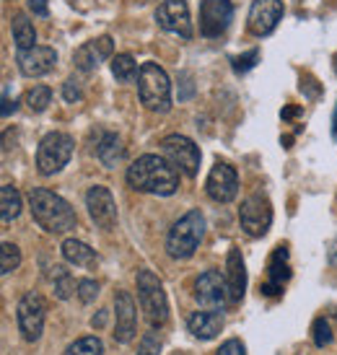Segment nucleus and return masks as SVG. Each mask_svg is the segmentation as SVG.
<instances>
[{
  "instance_id": "nucleus-1",
  "label": "nucleus",
  "mask_w": 337,
  "mask_h": 355,
  "mask_svg": "<svg viewBox=\"0 0 337 355\" xmlns=\"http://www.w3.org/2000/svg\"><path fill=\"white\" fill-rule=\"evenodd\" d=\"M128 187L135 192L156 195V198H171L179 189V171L166 156L146 153L128 166Z\"/></svg>"
},
{
  "instance_id": "nucleus-2",
  "label": "nucleus",
  "mask_w": 337,
  "mask_h": 355,
  "mask_svg": "<svg viewBox=\"0 0 337 355\" xmlns=\"http://www.w3.org/2000/svg\"><path fill=\"white\" fill-rule=\"evenodd\" d=\"M29 210L31 218L47 234H65V231L76 228V223H78L76 210L70 207L68 200H62L58 192L44 187H34L29 192Z\"/></svg>"
},
{
  "instance_id": "nucleus-3",
  "label": "nucleus",
  "mask_w": 337,
  "mask_h": 355,
  "mask_svg": "<svg viewBox=\"0 0 337 355\" xmlns=\"http://www.w3.org/2000/svg\"><path fill=\"white\" fill-rule=\"evenodd\" d=\"M138 94L140 104L156 112V114H166L171 109V80H168L166 70L159 62H143L138 73Z\"/></svg>"
},
{
  "instance_id": "nucleus-4",
  "label": "nucleus",
  "mask_w": 337,
  "mask_h": 355,
  "mask_svg": "<svg viewBox=\"0 0 337 355\" xmlns=\"http://www.w3.org/2000/svg\"><path fill=\"white\" fill-rule=\"evenodd\" d=\"M202 236H205V218H202L200 210H189L168 228L166 254L171 259H189L198 252Z\"/></svg>"
},
{
  "instance_id": "nucleus-5",
  "label": "nucleus",
  "mask_w": 337,
  "mask_h": 355,
  "mask_svg": "<svg viewBox=\"0 0 337 355\" xmlns=\"http://www.w3.org/2000/svg\"><path fill=\"white\" fill-rule=\"evenodd\" d=\"M135 283H138L140 309H143V316H146V322L150 324V329L164 327L168 319V301H166V293H164L161 280L153 275L150 270H138Z\"/></svg>"
},
{
  "instance_id": "nucleus-6",
  "label": "nucleus",
  "mask_w": 337,
  "mask_h": 355,
  "mask_svg": "<svg viewBox=\"0 0 337 355\" xmlns=\"http://www.w3.org/2000/svg\"><path fill=\"white\" fill-rule=\"evenodd\" d=\"M76 143L68 132H47L37 148V168L42 177H55L68 166Z\"/></svg>"
},
{
  "instance_id": "nucleus-7",
  "label": "nucleus",
  "mask_w": 337,
  "mask_h": 355,
  "mask_svg": "<svg viewBox=\"0 0 337 355\" xmlns=\"http://www.w3.org/2000/svg\"><path fill=\"white\" fill-rule=\"evenodd\" d=\"M44 319H47V301L37 291H29L16 306V322H19L21 337L26 343H37L44 332Z\"/></svg>"
},
{
  "instance_id": "nucleus-8",
  "label": "nucleus",
  "mask_w": 337,
  "mask_h": 355,
  "mask_svg": "<svg viewBox=\"0 0 337 355\" xmlns=\"http://www.w3.org/2000/svg\"><path fill=\"white\" fill-rule=\"evenodd\" d=\"M239 223L244 228V234L252 239L265 236L273 226V205H270L268 195L262 192H254L249 195L241 207H239Z\"/></svg>"
},
{
  "instance_id": "nucleus-9",
  "label": "nucleus",
  "mask_w": 337,
  "mask_h": 355,
  "mask_svg": "<svg viewBox=\"0 0 337 355\" xmlns=\"http://www.w3.org/2000/svg\"><path fill=\"white\" fill-rule=\"evenodd\" d=\"M161 153H164L177 168H182L187 177H198L202 153H200V148L189 138L179 135V132L166 135V138L161 140Z\"/></svg>"
},
{
  "instance_id": "nucleus-10",
  "label": "nucleus",
  "mask_w": 337,
  "mask_h": 355,
  "mask_svg": "<svg viewBox=\"0 0 337 355\" xmlns=\"http://www.w3.org/2000/svg\"><path fill=\"white\" fill-rule=\"evenodd\" d=\"M195 298L200 306H205L210 311H223L226 306H231L226 275H221L218 270H205L195 280Z\"/></svg>"
},
{
  "instance_id": "nucleus-11",
  "label": "nucleus",
  "mask_w": 337,
  "mask_h": 355,
  "mask_svg": "<svg viewBox=\"0 0 337 355\" xmlns=\"http://www.w3.org/2000/svg\"><path fill=\"white\" fill-rule=\"evenodd\" d=\"M205 192L213 202H231L239 195V174L226 161H216L205 179Z\"/></svg>"
},
{
  "instance_id": "nucleus-12",
  "label": "nucleus",
  "mask_w": 337,
  "mask_h": 355,
  "mask_svg": "<svg viewBox=\"0 0 337 355\" xmlns=\"http://www.w3.org/2000/svg\"><path fill=\"white\" fill-rule=\"evenodd\" d=\"M234 19V3L231 0H202L200 6V34L216 40L228 29Z\"/></svg>"
},
{
  "instance_id": "nucleus-13",
  "label": "nucleus",
  "mask_w": 337,
  "mask_h": 355,
  "mask_svg": "<svg viewBox=\"0 0 337 355\" xmlns=\"http://www.w3.org/2000/svg\"><path fill=\"white\" fill-rule=\"evenodd\" d=\"M156 24L168 34L189 40L192 37V21H189L187 0H164L156 8Z\"/></svg>"
},
{
  "instance_id": "nucleus-14",
  "label": "nucleus",
  "mask_w": 337,
  "mask_h": 355,
  "mask_svg": "<svg viewBox=\"0 0 337 355\" xmlns=\"http://www.w3.org/2000/svg\"><path fill=\"white\" fill-rule=\"evenodd\" d=\"M86 207H89L91 220L104 231H112L117 226V202L112 198V192L104 184H94L86 192Z\"/></svg>"
},
{
  "instance_id": "nucleus-15",
  "label": "nucleus",
  "mask_w": 337,
  "mask_h": 355,
  "mask_svg": "<svg viewBox=\"0 0 337 355\" xmlns=\"http://www.w3.org/2000/svg\"><path fill=\"white\" fill-rule=\"evenodd\" d=\"M138 329V306L128 291H117L114 296V343L128 345Z\"/></svg>"
},
{
  "instance_id": "nucleus-16",
  "label": "nucleus",
  "mask_w": 337,
  "mask_h": 355,
  "mask_svg": "<svg viewBox=\"0 0 337 355\" xmlns=\"http://www.w3.org/2000/svg\"><path fill=\"white\" fill-rule=\"evenodd\" d=\"M283 19V0H254L249 8L247 26L254 37H268Z\"/></svg>"
},
{
  "instance_id": "nucleus-17",
  "label": "nucleus",
  "mask_w": 337,
  "mask_h": 355,
  "mask_svg": "<svg viewBox=\"0 0 337 355\" xmlns=\"http://www.w3.org/2000/svg\"><path fill=\"white\" fill-rule=\"evenodd\" d=\"M16 62H19V70L26 78H42V76H47L55 68L58 52L52 50V47L37 44V47H29V50H19Z\"/></svg>"
},
{
  "instance_id": "nucleus-18",
  "label": "nucleus",
  "mask_w": 337,
  "mask_h": 355,
  "mask_svg": "<svg viewBox=\"0 0 337 355\" xmlns=\"http://www.w3.org/2000/svg\"><path fill=\"white\" fill-rule=\"evenodd\" d=\"M112 52H114L112 37H99V40H91L86 44H80L78 50H76V55H73V62L83 73H94V70H99V65L104 60L112 58Z\"/></svg>"
},
{
  "instance_id": "nucleus-19",
  "label": "nucleus",
  "mask_w": 337,
  "mask_h": 355,
  "mask_svg": "<svg viewBox=\"0 0 337 355\" xmlns=\"http://www.w3.org/2000/svg\"><path fill=\"white\" fill-rule=\"evenodd\" d=\"M226 283H228V298H231V306H236L241 298H244V291H247V267H244V257L236 247L228 249L226 257Z\"/></svg>"
},
{
  "instance_id": "nucleus-20",
  "label": "nucleus",
  "mask_w": 337,
  "mask_h": 355,
  "mask_svg": "<svg viewBox=\"0 0 337 355\" xmlns=\"http://www.w3.org/2000/svg\"><path fill=\"white\" fill-rule=\"evenodd\" d=\"M291 280V265H288V247H275L273 257L268 262V283L262 286V293L265 296H278L283 286Z\"/></svg>"
},
{
  "instance_id": "nucleus-21",
  "label": "nucleus",
  "mask_w": 337,
  "mask_h": 355,
  "mask_svg": "<svg viewBox=\"0 0 337 355\" xmlns=\"http://www.w3.org/2000/svg\"><path fill=\"white\" fill-rule=\"evenodd\" d=\"M187 329L192 335L198 337V340H213V337H218V332L223 329V316L218 311H195V314H189L187 319Z\"/></svg>"
},
{
  "instance_id": "nucleus-22",
  "label": "nucleus",
  "mask_w": 337,
  "mask_h": 355,
  "mask_svg": "<svg viewBox=\"0 0 337 355\" xmlns=\"http://www.w3.org/2000/svg\"><path fill=\"white\" fill-rule=\"evenodd\" d=\"M60 252H62V259L73 267H94L96 262H99L96 252H94L89 244L78 241V239H65Z\"/></svg>"
},
{
  "instance_id": "nucleus-23",
  "label": "nucleus",
  "mask_w": 337,
  "mask_h": 355,
  "mask_svg": "<svg viewBox=\"0 0 337 355\" xmlns=\"http://www.w3.org/2000/svg\"><path fill=\"white\" fill-rule=\"evenodd\" d=\"M96 156H99L101 166L114 168L125 158V146H122V138L114 135V132H104V138L99 140L96 146Z\"/></svg>"
},
{
  "instance_id": "nucleus-24",
  "label": "nucleus",
  "mask_w": 337,
  "mask_h": 355,
  "mask_svg": "<svg viewBox=\"0 0 337 355\" xmlns=\"http://www.w3.org/2000/svg\"><path fill=\"white\" fill-rule=\"evenodd\" d=\"M21 207H24V200H21L19 189L3 184L0 187V220H3V226H10L21 216Z\"/></svg>"
},
{
  "instance_id": "nucleus-25",
  "label": "nucleus",
  "mask_w": 337,
  "mask_h": 355,
  "mask_svg": "<svg viewBox=\"0 0 337 355\" xmlns=\"http://www.w3.org/2000/svg\"><path fill=\"white\" fill-rule=\"evenodd\" d=\"M10 31H13V42H16L19 50L37 47V31H34V24L29 21V16L16 13V16L10 19Z\"/></svg>"
},
{
  "instance_id": "nucleus-26",
  "label": "nucleus",
  "mask_w": 337,
  "mask_h": 355,
  "mask_svg": "<svg viewBox=\"0 0 337 355\" xmlns=\"http://www.w3.org/2000/svg\"><path fill=\"white\" fill-rule=\"evenodd\" d=\"M138 62L132 55H117V58H112V76L119 80V83H130V80L138 78Z\"/></svg>"
},
{
  "instance_id": "nucleus-27",
  "label": "nucleus",
  "mask_w": 337,
  "mask_h": 355,
  "mask_svg": "<svg viewBox=\"0 0 337 355\" xmlns=\"http://www.w3.org/2000/svg\"><path fill=\"white\" fill-rule=\"evenodd\" d=\"M52 288H55V296L60 301H68L73 296V291H78V286L73 283V277L65 267H55V272H52Z\"/></svg>"
},
{
  "instance_id": "nucleus-28",
  "label": "nucleus",
  "mask_w": 337,
  "mask_h": 355,
  "mask_svg": "<svg viewBox=\"0 0 337 355\" xmlns=\"http://www.w3.org/2000/svg\"><path fill=\"white\" fill-rule=\"evenodd\" d=\"M65 355H104V343L96 335L78 337L76 343H70Z\"/></svg>"
},
{
  "instance_id": "nucleus-29",
  "label": "nucleus",
  "mask_w": 337,
  "mask_h": 355,
  "mask_svg": "<svg viewBox=\"0 0 337 355\" xmlns=\"http://www.w3.org/2000/svg\"><path fill=\"white\" fill-rule=\"evenodd\" d=\"M19 267H21V249L16 244H10V241H3V247H0V272L10 275Z\"/></svg>"
},
{
  "instance_id": "nucleus-30",
  "label": "nucleus",
  "mask_w": 337,
  "mask_h": 355,
  "mask_svg": "<svg viewBox=\"0 0 337 355\" xmlns=\"http://www.w3.org/2000/svg\"><path fill=\"white\" fill-rule=\"evenodd\" d=\"M52 104V89L50 86H34V89L26 91V107L31 112H44V109Z\"/></svg>"
},
{
  "instance_id": "nucleus-31",
  "label": "nucleus",
  "mask_w": 337,
  "mask_h": 355,
  "mask_svg": "<svg viewBox=\"0 0 337 355\" xmlns=\"http://www.w3.org/2000/svg\"><path fill=\"white\" fill-rule=\"evenodd\" d=\"M76 296L80 298V304H94L96 296H99V283H96V280H91V277H83V280H78V291H76Z\"/></svg>"
},
{
  "instance_id": "nucleus-32",
  "label": "nucleus",
  "mask_w": 337,
  "mask_h": 355,
  "mask_svg": "<svg viewBox=\"0 0 337 355\" xmlns=\"http://www.w3.org/2000/svg\"><path fill=\"white\" fill-rule=\"evenodd\" d=\"M311 332H314V345L317 347H327L332 343V329H329L327 319H317L314 327H311Z\"/></svg>"
},
{
  "instance_id": "nucleus-33",
  "label": "nucleus",
  "mask_w": 337,
  "mask_h": 355,
  "mask_svg": "<svg viewBox=\"0 0 337 355\" xmlns=\"http://www.w3.org/2000/svg\"><path fill=\"white\" fill-rule=\"evenodd\" d=\"M161 353V337L159 332L153 329V332H146L143 340H140L138 345V355H159Z\"/></svg>"
},
{
  "instance_id": "nucleus-34",
  "label": "nucleus",
  "mask_w": 337,
  "mask_h": 355,
  "mask_svg": "<svg viewBox=\"0 0 337 355\" xmlns=\"http://www.w3.org/2000/svg\"><path fill=\"white\" fill-rule=\"evenodd\" d=\"M257 60H259V50H249L247 55H239V58L231 60L234 62V73H247V70H252L257 65Z\"/></svg>"
},
{
  "instance_id": "nucleus-35",
  "label": "nucleus",
  "mask_w": 337,
  "mask_h": 355,
  "mask_svg": "<svg viewBox=\"0 0 337 355\" xmlns=\"http://www.w3.org/2000/svg\"><path fill=\"white\" fill-rule=\"evenodd\" d=\"M62 99L70 101V104H76V101L83 99V91H80V83L76 78H68L62 83Z\"/></svg>"
},
{
  "instance_id": "nucleus-36",
  "label": "nucleus",
  "mask_w": 337,
  "mask_h": 355,
  "mask_svg": "<svg viewBox=\"0 0 337 355\" xmlns=\"http://www.w3.org/2000/svg\"><path fill=\"white\" fill-rule=\"evenodd\" d=\"M216 355H247V347H244V343H241V340L231 337V340H226V343L218 347V353H216Z\"/></svg>"
},
{
  "instance_id": "nucleus-37",
  "label": "nucleus",
  "mask_w": 337,
  "mask_h": 355,
  "mask_svg": "<svg viewBox=\"0 0 337 355\" xmlns=\"http://www.w3.org/2000/svg\"><path fill=\"white\" fill-rule=\"evenodd\" d=\"M26 6L34 16H47L50 10H47V0H26Z\"/></svg>"
},
{
  "instance_id": "nucleus-38",
  "label": "nucleus",
  "mask_w": 337,
  "mask_h": 355,
  "mask_svg": "<svg viewBox=\"0 0 337 355\" xmlns=\"http://www.w3.org/2000/svg\"><path fill=\"white\" fill-rule=\"evenodd\" d=\"M16 104H19V101L16 99L10 101V96L6 94V96H3V117H10V112H16Z\"/></svg>"
},
{
  "instance_id": "nucleus-39",
  "label": "nucleus",
  "mask_w": 337,
  "mask_h": 355,
  "mask_svg": "<svg viewBox=\"0 0 337 355\" xmlns=\"http://www.w3.org/2000/svg\"><path fill=\"white\" fill-rule=\"evenodd\" d=\"M104 324H107V311H99V314L91 319V327H94V329H101Z\"/></svg>"
},
{
  "instance_id": "nucleus-40",
  "label": "nucleus",
  "mask_w": 337,
  "mask_h": 355,
  "mask_svg": "<svg viewBox=\"0 0 337 355\" xmlns=\"http://www.w3.org/2000/svg\"><path fill=\"white\" fill-rule=\"evenodd\" d=\"M332 138H337V107H335V117H332Z\"/></svg>"
},
{
  "instance_id": "nucleus-41",
  "label": "nucleus",
  "mask_w": 337,
  "mask_h": 355,
  "mask_svg": "<svg viewBox=\"0 0 337 355\" xmlns=\"http://www.w3.org/2000/svg\"><path fill=\"white\" fill-rule=\"evenodd\" d=\"M335 73H337V55H335Z\"/></svg>"
}]
</instances>
